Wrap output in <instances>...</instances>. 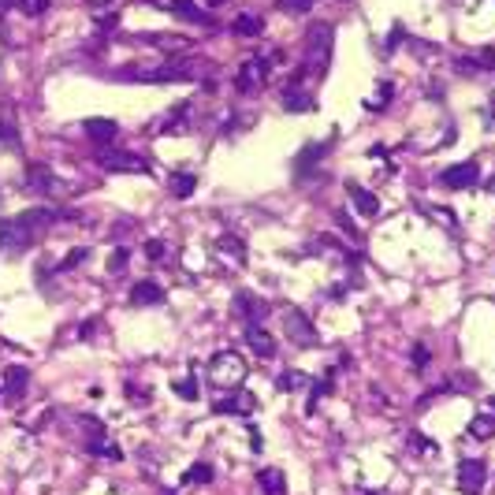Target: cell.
<instances>
[{"mask_svg": "<svg viewBox=\"0 0 495 495\" xmlns=\"http://www.w3.org/2000/svg\"><path fill=\"white\" fill-rule=\"evenodd\" d=\"M115 23H120V15H97V26H115Z\"/></svg>", "mask_w": 495, "mask_h": 495, "instance_id": "cell-40", "label": "cell"}, {"mask_svg": "<svg viewBox=\"0 0 495 495\" xmlns=\"http://www.w3.org/2000/svg\"><path fill=\"white\" fill-rule=\"evenodd\" d=\"M283 328H287V335H291L294 346H317V332H313V324H309L306 313L287 309L283 313Z\"/></svg>", "mask_w": 495, "mask_h": 495, "instance_id": "cell-7", "label": "cell"}, {"mask_svg": "<svg viewBox=\"0 0 495 495\" xmlns=\"http://www.w3.org/2000/svg\"><path fill=\"white\" fill-rule=\"evenodd\" d=\"M26 380H30V369H23V365H11V369H4V399L8 402H19L23 399V391H26Z\"/></svg>", "mask_w": 495, "mask_h": 495, "instance_id": "cell-15", "label": "cell"}, {"mask_svg": "<svg viewBox=\"0 0 495 495\" xmlns=\"http://www.w3.org/2000/svg\"><path fill=\"white\" fill-rule=\"evenodd\" d=\"M220 4H227V0H209V8H220Z\"/></svg>", "mask_w": 495, "mask_h": 495, "instance_id": "cell-43", "label": "cell"}, {"mask_svg": "<svg viewBox=\"0 0 495 495\" xmlns=\"http://www.w3.org/2000/svg\"><path fill=\"white\" fill-rule=\"evenodd\" d=\"M187 484H209L212 481V466H205V462H197V466H190L187 469V476H183Z\"/></svg>", "mask_w": 495, "mask_h": 495, "instance_id": "cell-28", "label": "cell"}, {"mask_svg": "<svg viewBox=\"0 0 495 495\" xmlns=\"http://www.w3.org/2000/svg\"><path fill=\"white\" fill-rule=\"evenodd\" d=\"M488 484V466L481 458H462L458 462V488L466 495H481Z\"/></svg>", "mask_w": 495, "mask_h": 495, "instance_id": "cell-5", "label": "cell"}, {"mask_svg": "<svg viewBox=\"0 0 495 495\" xmlns=\"http://www.w3.org/2000/svg\"><path fill=\"white\" fill-rule=\"evenodd\" d=\"M56 220H60L56 209H26L11 220H0V250H8V254L26 250V246H34Z\"/></svg>", "mask_w": 495, "mask_h": 495, "instance_id": "cell-1", "label": "cell"}, {"mask_svg": "<svg viewBox=\"0 0 495 495\" xmlns=\"http://www.w3.org/2000/svg\"><path fill=\"white\" fill-rule=\"evenodd\" d=\"M217 250L231 261V265H246V242L242 239H235V235H224L220 242H217Z\"/></svg>", "mask_w": 495, "mask_h": 495, "instance_id": "cell-22", "label": "cell"}, {"mask_svg": "<svg viewBox=\"0 0 495 495\" xmlns=\"http://www.w3.org/2000/svg\"><path fill=\"white\" fill-rule=\"evenodd\" d=\"M269 60H250V63H242V71H239V78H235V86L242 90V93H250V90H257L261 82L269 78Z\"/></svg>", "mask_w": 495, "mask_h": 495, "instance_id": "cell-12", "label": "cell"}, {"mask_svg": "<svg viewBox=\"0 0 495 495\" xmlns=\"http://www.w3.org/2000/svg\"><path fill=\"white\" fill-rule=\"evenodd\" d=\"M332 34H335V26L332 23H313L309 26V34H306V53L313 60V75H324L328 71V60H332Z\"/></svg>", "mask_w": 495, "mask_h": 495, "instance_id": "cell-3", "label": "cell"}, {"mask_svg": "<svg viewBox=\"0 0 495 495\" xmlns=\"http://www.w3.org/2000/svg\"><path fill=\"white\" fill-rule=\"evenodd\" d=\"M246 346H250L257 358H272L276 354V339L261 324H246Z\"/></svg>", "mask_w": 495, "mask_h": 495, "instance_id": "cell-13", "label": "cell"}, {"mask_svg": "<svg viewBox=\"0 0 495 495\" xmlns=\"http://www.w3.org/2000/svg\"><path fill=\"white\" fill-rule=\"evenodd\" d=\"M283 108L287 112H313L317 105H313V97H306V93H294V90H287L283 93Z\"/></svg>", "mask_w": 495, "mask_h": 495, "instance_id": "cell-26", "label": "cell"}, {"mask_svg": "<svg viewBox=\"0 0 495 495\" xmlns=\"http://www.w3.org/2000/svg\"><path fill=\"white\" fill-rule=\"evenodd\" d=\"M82 428H86V447H90V454H101L108 462H120L123 458V451L115 447V443H108V432H105V424L97 421V417H82Z\"/></svg>", "mask_w": 495, "mask_h": 495, "instance_id": "cell-4", "label": "cell"}, {"mask_svg": "<svg viewBox=\"0 0 495 495\" xmlns=\"http://www.w3.org/2000/svg\"><path fill=\"white\" fill-rule=\"evenodd\" d=\"M491 120H495V97H491Z\"/></svg>", "mask_w": 495, "mask_h": 495, "instance_id": "cell-45", "label": "cell"}, {"mask_svg": "<svg viewBox=\"0 0 495 495\" xmlns=\"http://www.w3.org/2000/svg\"><path fill=\"white\" fill-rule=\"evenodd\" d=\"M11 4H19V0H0V15H8V8Z\"/></svg>", "mask_w": 495, "mask_h": 495, "instance_id": "cell-42", "label": "cell"}, {"mask_svg": "<svg viewBox=\"0 0 495 495\" xmlns=\"http://www.w3.org/2000/svg\"><path fill=\"white\" fill-rule=\"evenodd\" d=\"M399 41H402V26H395V30H391V38H384V53H391V48L399 45Z\"/></svg>", "mask_w": 495, "mask_h": 495, "instance_id": "cell-37", "label": "cell"}, {"mask_svg": "<svg viewBox=\"0 0 495 495\" xmlns=\"http://www.w3.org/2000/svg\"><path fill=\"white\" fill-rule=\"evenodd\" d=\"M421 212H428V217H436V224L451 227V231L458 227V224H454V212H451V209H439V205H421Z\"/></svg>", "mask_w": 495, "mask_h": 495, "instance_id": "cell-29", "label": "cell"}, {"mask_svg": "<svg viewBox=\"0 0 495 495\" xmlns=\"http://www.w3.org/2000/svg\"><path fill=\"white\" fill-rule=\"evenodd\" d=\"M26 187L34 190V194H60L56 175L48 172L45 164H30V168H26Z\"/></svg>", "mask_w": 495, "mask_h": 495, "instance_id": "cell-11", "label": "cell"}, {"mask_svg": "<svg viewBox=\"0 0 495 495\" xmlns=\"http://www.w3.org/2000/svg\"><path fill=\"white\" fill-rule=\"evenodd\" d=\"M391 97H395V86L391 82H376V93L369 97V112H384L391 105Z\"/></svg>", "mask_w": 495, "mask_h": 495, "instance_id": "cell-25", "label": "cell"}, {"mask_svg": "<svg viewBox=\"0 0 495 495\" xmlns=\"http://www.w3.org/2000/svg\"><path fill=\"white\" fill-rule=\"evenodd\" d=\"M476 179H481V164L476 160H462L454 168L439 172V183L447 190H469V187H476Z\"/></svg>", "mask_w": 495, "mask_h": 495, "instance_id": "cell-6", "label": "cell"}, {"mask_svg": "<svg viewBox=\"0 0 495 495\" xmlns=\"http://www.w3.org/2000/svg\"><path fill=\"white\" fill-rule=\"evenodd\" d=\"M82 130L90 135V142H97V145H108L115 135H120V127H115L112 120H101V115H93V120H86L82 123Z\"/></svg>", "mask_w": 495, "mask_h": 495, "instance_id": "cell-18", "label": "cell"}, {"mask_svg": "<svg viewBox=\"0 0 495 495\" xmlns=\"http://www.w3.org/2000/svg\"><path fill=\"white\" fill-rule=\"evenodd\" d=\"M194 187H197V175H190V172H179V175H172L168 194H172V197H190V194H194Z\"/></svg>", "mask_w": 495, "mask_h": 495, "instance_id": "cell-24", "label": "cell"}, {"mask_svg": "<svg viewBox=\"0 0 495 495\" xmlns=\"http://www.w3.org/2000/svg\"><path fill=\"white\" fill-rule=\"evenodd\" d=\"M157 4L172 8V15H179L183 23H194V26H205V23H212V15H205L202 8L194 4V0H157Z\"/></svg>", "mask_w": 495, "mask_h": 495, "instance_id": "cell-10", "label": "cell"}, {"mask_svg": "<svg viewBox=\"0 0 495 495\" xmlns=\"http://www.w3.org/2000/svg\"><path fill=\"white\" fill-rule=\"evenodd\" d=\"M476 68L495 71V48H481V56H476Z\"/></svg>", "mask_w": 495, "mask_h": 495, "instance_id": "cell-35", "label": "cell"}, {"mask_svg": "<svg viewBox=\"0 0 495 495\" xmlns=\"http://www.w3.org/2000/svg\"><path fill=\"white\" fill-rule=\"evenodd\" d=\"M19 4H23L30 15H41V11H48V0H19Z\"/></svg>", "mask_w": 495, "mask_h": 495, "instance_id": "cell-36", "label": "cell"}, {"mask_svg": "<svg viewBox=\"0 0 495 495\" xmlns=\"http://www.w3.org/2000/svg\"><path fill=\"white\" fill-rule=\"evenodd\" d=\"M313 4V0H279V8H298V11H306Z\"/></svg>", "mask_w": 495, "mask_h": 495, "instance_id": "cell-39", "label": "cell"}, {"mask_svg": "<svg viewBox=\"0 0 495 495\" xmlns=\"http://www.w3.org/2000/svg\"><path fill=\"white\" fill-rule=\"evenodd\" d=\"M246 372H250V365H246V358L239 350H220L209 358V384L212 387H239L246 380Z\"/></svg>", "mask_w": 495, "mask_h": 495, "instance_id": "cell-2", "label": "cell"}, {"mask_svg": "<svg viewBox=\"0 0 495 495\" xmlns=\"http://www.w3.org/2000/svg\"><path fill=\"white\" fill-rule=\"evenodd\" d=\"M414 365H417V369L428 365V350H424V346H417V350H414Z\"/></svg>", "mask_w": 495, "mask_h": 495, "instance_id": "cell-41", "label": "cell"}, {"mask_svg": "<svg viewBox=\"0 0 495 495\" xmlns=\"http://www.w3.org/2000/svg\"><path fill=\"white\" fill-rule=\"evenodd\" d=\"M261 30H265V19L254 15V11H246V15H239V19H235V34L239 38H257Z\"/></svg>", "mask_w": 495, "mask_h": 495, "instance_id": "cell-23", "label": "cell"}, {"mask_svg": "<svg viewBox=\"0 0 495 495\" xmlns=\"http://www.w3.org/2000/svg\"><path fill=\"white\" fill-rule=\"evenodd\" d=\"M168 294H164V287L157 283V279H138L135 287H130V306L138 309H150V306H160Z\"/></svg>", "mask_w": 495, "mask_h": 495, "instance_id": "cell-9", "label": "cell"}, {"mask_svg": "<svg viewBox=\"0 0 495 495\" xmlns=\"http://www.w3.org/2000/svg\"><path fill=\"white\" fill-rule=\"evenodd\" d=\"M328 153V142H313V145H306V150L298 153V160H294V168H298V175H306V172H313L317 168V160Z\"/></svg>", "mask_w": 495, "mask_h": 495, "instance_id": "cell-21", "label": "cell"}, {"mask_svg": "<svg viewBox=\"0 0 495 495\" xmlns=\"http://www.w3.org/2000/svg\"><path fill=\"white\" fill-rule=\"evenodd\" d=\"M350 202H354V209L361 212V217H376V212H380L376 194H369L365 187H354V183H350Z\"/></svg>", "mask_w": 495, "mask_h": 495, "instance_id": "cell-20", "label": "cell"}, {"mask_svg": "<svg viewBox=\"0 0 495 495\" xmlns=\"http://www.w3.org/2000/svg\"><path fill=\"white\" fill-rule=\"evenodd\" d=\"M101 168L105 172H127V175H145L150 164H145L138 153H105L101 157Z\"/></svg>", "mask_w": 495, "mask_h": 495, "instance_id": "cell-8", "label": "cell"}, {"mask_svg": "<svg viewBox=\"0 0 495 495\" xmlns=\"http://www.w3.org/2000/svg\"><path fill=\"white\" fill-rule=\"evenodd\" d=\"M212 410H217V414H254L257 399H254L250 391H239V395H227V399L212 402Z\"/></svg>", "mask_w": 495, "mask_h": 495, "instance_id": "cell-16", "label": "cell"}, {"mask_svg": "<svg viewBox=\"0 0 495 495\" xmlns=\"http://www.w3.org/2000/svg\"><path fill=\"white\" fill-rule=\"evenodd\" d=\"M142 250H145V257H150V261H164V257H168V254H164L168 246H164L160 239H150V242L142 246Z\"/></svg>", "mask_w": 495, "mask_h": 495, "instance_id": "cell-31", "label": "cell"}, {"mask_svg": "<svg viewBox=\"0 0 495 495\" xmlns=\"http://www.w3.org/2000/svg\"><path fill=\"white\" fill-rule=\"evenodd\" d=\"M328 391H332V372H328V376H324V380H317V384H313V391H309V410H313V406H317V402L324 399V395H328Z\"/></svg>", "mask_w": 495, "mask_h": 495, "instance_id": "cell-30", "label": "cell"}, {"mask_svg": "<svg viewBox=\"0 0 495 495\" xmlns=\"http://www.w3.org/2000/svg\"><path fill=\"white\" fill-rule=\"evenodd\" d=\"M175 395H179L183 402H194V399H197V380H194V372H187L183 380H175Z\"/></svg>", "mask_w": 495, "mask_h": 495, "instance_id": "cell-27", "label": "cell"}, {"mask_svg": "<svg viewBox=\"0 0 495 495\" xmlns=\"http://www.w3.org/2000/svg\"><path fill=\"white\" fill-rule=\"evenodd\" d=\"M302 384H306V372H283V376H279V387H283V391L302 387Z\"/></svg>", "mask_w": 495, "mask_h": 495, "instance_id": "cell-34", "label": "cell"}, {"mask_svg": "<svg viewBox=\"0 0 495 495\" xmlns=\"http://www.w3.org/2000/svg\"><path fill=\"white\" fill-rule=\"evenodd\" d=\"M257 484H261V491H265V495H287V476L279 473L276 466L261 469L257 473Z\"/></svg>", "mask_w": 495, "mask_h": 495, "instance_id": "cell-19", "label": "cell"}, {"mask_svg": "<svg viewBox=\"0 0 495 495\" xmlns=\"http://www.w3.org/2000/svg\"><path fill=\"white\" fill-rule=\"evenodd\" d=\"M469 436L473 439H491L495 436V395L484 402V410L469 421Z\"/></svg>", "mask_w": 495, "mask_h": 495, "instance_id": "cell-14", "label": "cell"}, {"mask_svg": "<svg viewBox=\"0 0 495 495\" xmlns=\"http://www.w3.org/2000/svg\"><path fill=\"white\" fill-rule=\"evenodd\" d=\"M265 309H269V306L261 302L257 294H246V291H242V294H235V313H239V317H242L246 324H261Z\"/></svg>", "mask_w": 495, "mask_h": 495, "instance_id": "cell-17", "label": "cell"}, {"mask_svg": "<svg viewBox=\"0 0 495 495\" xmlns=\"http://www.w3.org/2000/svg\"><path fill=\"white\" fill-rule=\"evenodd\" d=\"M90 4H97V8H101V4H108V0H90Z\"/></svg>", "mask_w": 495, "mask_h": 495, "instance_id": "cell-44", "label": "cell"}, {"mask_svg": "<svg viewBox=\"0 0 495 495\" xmlns=\"http://www.w3.org/2000/svg\"><path fill=\"white\" fill-rule=\"evenodd\" d=\"M0 142H8V145H15V142H19V135H15V130H11L8 123H0Z\"/></svg>", "mask_w": 495, "mask_h": 495, "instance_id": "cell-38", "label": "cell"}, {"mask_svg": "<svg viewBox=\"0 0 495 495\" xmlns=\"http://www.w3.org/2000/svg\"><path fill=\"white\" fill-rule=\"evenodd\" d=\"M90 257V250H82V246H78V250L75 254H68V257H63L60 261V272H68V269H75V265H82V261H86Z\"/></svg>", "mask_w": 495, "mask_h": 495, "instance_id": "cell-33", "label": "cell"}, {"mask_svg": "<svg viewBox=\"0 0 495 495\" xmlns=\"http://www.w3.org/2000/svg\"><path fill=\"white\" fill-rule=\"evenodd\" d=\"M127 250H123V246H115V250H112V257H108V272H120V269H127Z\"/></svg>", "mask_w": 495, "mask_h": 495, "instance_id": "cell-32", "label": "cell"}]
</instances>
